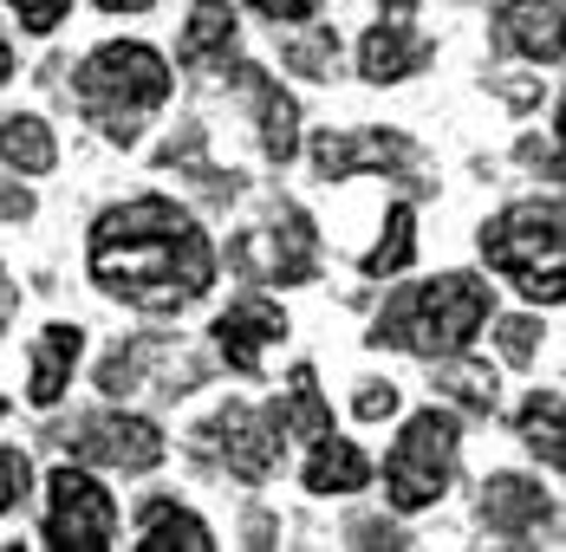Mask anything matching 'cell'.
Returning a JSON list of instances; mask_svg holds the SVG:
<instances>
[{
    "instance_id": "6da1fadb",
    "label": "cell",
    "mask_w": 566,
    "mask_h": 552,
    "mask_svg": "<svg viewBox=\"0 0 566 552\" xmlns=\"http://www.w3.org/2000/svg\"><path fill=\"white\" fill-rule=\"evenodd\" d=\"M92 279L137 312H182L216 286V247L170 195H130L92 221Z\"/></svg>"
},
{
    "instance_id": "7a4b0ae2",
    "label": "cell",
    "mask_w": 566,
    "mask_h": 552,
    "mask_svg": "<svg viewBox=\"0 0 566 552\" xmlns=\"http://www.w3.org/2000/svg\"><path fill=\"white\" fill-rule=\"evenodd\" d=\"M495 319V286L475 274H437L417 279V286H397L391 306L378 312V326L365 331L378 351L397 344V351H417V358H455L469 351L482 326Z\"/></svg>"
},
{
    "instance_id": "3957f363",
    "label": "cell",
    "mask_w": 566,
    "mask_h": 552,
    "mask_svg": "<svg viewBox=\"0 0 566 552\" xmlns=\"http://www.w3.org/2000/svg\"><path fill=\"white\" fill-rule=\"evenodd\" d=\"M170 85H176L170 59L157 53V46H144V40H105V46L85 53L78 78H72V98L98 124V137L137 144L144 124L170 105Z\"/></svg>"
},
{
    "instance_id": "277c9868",
    "label": "cell",
    "mask_w": 566,
    "mask_h": 552,
    "mask_svg": "<svg viewBox=\"0 0 566 552\" xmlns=\"http://www.w3.org/2000/svg\"><path fill=\"white\" fill-rule=\"evenodd\" d=\"M482 261L495 274H509L534 306H560L566 299V215L560 195H534V202H514L502 215L482 221Z\"/></svg>"
},
{
    "instance_id": "5b68a950",
    "label": "cell",
    "mask_w": 566,
    "mask_h": 552,
    "mask_svg": "<svg viewBox=\"0 0 566 552\" xmlns=\"http://www.w3.org/2000/svg\"><path fill=\"white\" fill-rule=\"evenodd\" d=\"M455 448H462V423L450 410H417L403 423V436L391 442L385 455V500L397 513H423L450 495L455 475Z\"/></svg>"
},
{
    "instance_id": "8992f818",
    "label": "cell",
    "mask_w": 566,
    "mask_h": 552,
    "mask_svg": "<svg viewBox=\"0 0 566 552\" xmlns=\"http://www.w3.org/2000/svg\"><path fill=\"white\" fill-rule=\"evenodd\" d=\"M46 546L59 552H105L117 546V500L92 468H53L46 475Z\"/></svg>"
},
{
    "instance_id": "52a82bcc",
    "label": "cell",
    "mask_w": 566,
    "mask_h": 552,
    "mask_svg": "<svg viewBox=\"0 0 566 552\" xmlns=\"http://www.w3.org/2000/svg\"><path fill=\"white\" fill-rule=\"evenodd\" d=\"M59 442H65V455H72V461H85V468H112V475H150V468L170 455L164 429H157L150 416H130V410L78 416Z\"/></svg>"
},
{
    "instance_id": "ba28073f",
    "label": "cell",
    "mask_w": 566,
    "mask_h": 552,
    "mask_svg": "<svg viewBox=\"0 0 566 552\" xmlns=\"http://www.w3.org/2000/svg\"><path fill=\"white\" fill-rule=\"evenodd\" d=\"M313 169L326 182H345L358 169H378V176H397L410 189H430V169H423V150L403 137V130H326L313 144Z\"/></svg>"
},
{
    "instance_id": "9c48e42d",
    "label": "cell",
    "mask_w": 566,
    "mask_h": 552,
    "mask_svg": "<svg viewBox=\"0 0 566 552\" xmlns=\"http://www.w3.org/2000/svg\"><path fill=\"white\" fill-rule=\"evenodd\" d=\"M234 267L261 286H306L319 274V241H313V221L300 209H281V221L254 227L234 241Z\"/></svg>"
},
{
    "instance_id": "30bf717a",
    "label": "cell",
    "mask_w": 566,
    "mask_h": 552,
    "mask_svg": "<svg viewBox=\"0 0 566 552\" xmlns=\"http://www.w3.org/2000/svg\"><path fill=\"white\" fill-rule=\"evenodd\" d=\"M202 442H216L228 461V475H241V481H268L274 475V461H281V429H274V416L268 410H248V403H228L222 416L209 423V429H196Z\"/></svg>"
},
{
    "instance_id": "8fae6325",
    "label": "cell",
    "mask_w": 566,
    "mask_h": 552,
    "mask_svg": "<svg viewBox=\"0 0 566 552\" xmlns=\"http://www.w3.org/2000/svg\"><path fill=\"white\" fill-rule=\"evenodd\" d=\"M423 65H430V40L410 26V0H391L385 20L358 40V72H365L371 85H397V78H410V72H423Z\"/></svg>"
},
{
    "instance_id": "7c38bea8",
    "label": "cell",
    "mask_w": 566,
    "mask_h": 552,
    "mask_svg": "<svg viewBox=\"0 0 566 552\" xmlns=\"http://www.w3.org/2000/svg\"><path fill=\"white\" fill-rule=\"evenodd\" d=\"M274 344H286V312L268 306V299H234L216 319V351L228 358V371H241V378H254Z\"/></svg>"
},
{
    "instance_id": "4fadbf2b",
    "label": "cell",
    "mask_w": 566,
    "mask_h": 552,
    "mask_svg": "<svg viewBox=\"0 0 566 552\" xmlns=\"http://www.w3.org/2000/svg\"><path fill=\"white\" fill-rule=\"evenodd\" d=\"M495 46L554 72V65H560V0H502V13H495Z\"/></svg>"
},
{
    "instance_id": "5bb4252c",
    "label": "cell",
    "mask_w": 566,
    "mask_h": 552,
    "mask_svg": "<svg viewBox=\"0 0 566 552\" xmlns=\"http://www.w3.org/2000/svg\"><path fill=\"white\" fill-rule=\"evenodd\" d=\"M541 520H554V495L527 475H489L482 481V527L502 540H527L541 533Z\"/></svg>"
},
{
    "instance_id": "9a60e30c",
    "label": "cell",
    "mask_w": 566,
    "mask_h": 552,
    "mask_svg": "<svg viewBox=\"0 0 566 552\" xmlns=\"http://www.w3.org/2000/svg\"><path fill=\"white\" fill-rule=\"evenodd\" d=\"M234 85L254 98V130H261L268 163H293V157H300V105L286 98L261 65H234Z\"/></svg>"
},
{
    "instance_id": "2e32d148",
    "label": "cell",
    "mask_w": 566,
    "mask_h": 552,
    "mask_svg": "<svg viewBox=\"0 0 566 552\" xmlns=\"http://www.w3.org/2000/svg\"><path fill=\"white\" fill-rule=\"evenodd\" d=\"M300 481H306V495L333 500V495H358L365 481H371V455L358 448V442L345 436H313V455H306V468H300Z\"/></svg>"
},
{
    "instance_id": "e0dca14e",
    "label": "cell",
    "mask_w": 566,
    "mask_h": 552,
    "mask_svg": "<svg viewBox=\"0 0 566 552\" xmlns=\"http://www.w3.org/2000/svg\"><path fill=\"white\" fill-rule=\"evenodd\" d=\"M130 546L137 552H216V533H209L202 513H189V507H176L170 495H157V500H144Z\"/></svg>"
},
{
    "instance_id": "ac0fdd59",
    "label": "cell",
    "mask_w": 566,
    "mask_h": 552,
    "mask_svg": "<svg viewBox=\"0 0 566 552\" xmlns=\"http://www.w3.org/2000/svg\"><path fill=\"white\" fill-rule=\"evenodd\" d=\"M78 351H85V331L78 326H46L33 338V378H27V403L33 410H53L72 371H78Z\"/></svg>"
},
{
    "instance_id": "d6986e66",
    "label": "cell",
    "mask_w": 566,
    "mask_h": 552,
    "mask_svg": "<svg viewBox=\"0 0 566 552\" xmlns=\"http://www.w3.org/2000/svg\"><path fill=\"white\" fill-rule=\"evenodd\" d=\"M234 40H241L234 7H228V0H196V7H189V26H182V40H176V59L196 65V72H209V65H228Z\"/></svg>"
},
{
    "instance_id": "ffe728a7",
    "label": "cell",
    "mask_w": 566,
    "mask_h": 552,
    "mask_svg": "<svg viewBox=\"0 0 566 552\" xmlns=\"http://www.w3.org/2000/svg\"><path fill=\"white\" fill-rule=\"evenodd\" d=\"M0 163L20 169V176H53V163H59L53 124H46V117H33V110L0 117Z\"/></svg>"
},
{
    "instance_id": "44dd1931",
    "label": "cell",
    "mask_w": 566,
    "mask_h": 552,
    "mask_svg": "<svg viewBox=\"0 0 566 552\" xmlns=\"http://www.w3.org/2000/svg\"><path fill=\"white\" fill-rule=\"evenodd\" d=\"M268 416H274V429H281V436H326V429H333V410H326L319 378H313L306 364L286 378V396L268 410Z\"/></svg>"
},
{
    "instance_id": "7402d4cb",
    "label": "cell",
    "mask_w": 566,
    "mask_h": 552,
    "mask_svg": "<svg viewBox=\"0 0 566 552\" xmlns=\"http://www.w3.org/2000/svg\"><path fill=\"white\" fill-rule=\"evenodd\" d=\"M521 442L547 461V475H560L566 468V442H560V390H534L527 403H521Z\"/></svg>"
},
{
    "instance_id": "603a6c76",
    "label": "cell",
    "mask_w": 566,
    "mask_h": 552,
    "mask_svg": "<svg viewBox=\"0 0 566 552\" xmlns=\"http://www.w3.org/2000/svg\"><path fill=\"white\" fill-rule=\"evenodd\" d=\"M430 364H437V390H443L450 403L475 410V416L495 410V371H489V364H469L462 351H455V358H430Z\"/></svg>"
},
{
    "instance_id": "cb8c5ba5",
    "label": "cell",
    "mask_w": 566,
    "mask_h": 552,
    "mask_svg": "<svg viewBox=\"0 0 566 552\" xmlns=\"http://www.w3.org/2000/svg\"><path fill=\"white\" fill-rule=\"evenodd\" d=\"M410 261H417V215H410V209H391L378 247H371L358 267H365V279H391V274H403Z\"/></svg>"
},
{
    "instance_id": "d4e9b609",
    "label": "cell",
    "mask_w": 566,
    "mask_h": 552,
    "mask_svg": "<svg viewBox=\"0 0 566 552\" xmlns=\"http://www.w3.org/2000/svg\"><path fill=\"white\" fill-rule=\"evenodd\" d=\"M281 59L300 72V78H333V72H339V33L300 20V33H286L281 40Z\"/></svg>"
},
{
    "instance_id": "484cf974",
    "label": "cell",
    "mask_w": 566,
    "mask_h": 552,
    "mask_svg": "<svg viewBox=\"0 0 566 552\" xmlns=\"http://www.w3.org/2000/svg\"><path fill=\"white\" fill-rule=\"evenodd\" d=\"M150 351H157L150 338H137V344H117L112 358L98 364V390H105V396H130V390L144 384V364H150Z\"/></svg>"
},
{
    "instance_id": "4316f807",
    "label": "cell",
    "mask_w": 566,
    "mask_h": 552,
    "mask_svg": "<svg viewBox=\"0 0 566 552\" xmlns=\"http://www.w3.org/2000/svg\"><path fill=\"white\" fill-rule=\"evenodd\" d=\"M495 344H502L509 364H534V358H541V319H534V312L502 319V326H495Z\"/></svg>"
},
{
    "instance_id": "83f0119b",
    "label": "cell",
    "mask_w": 566,
    "mask_h": 552,
    "mask_svg": "<svg viewBox=\"0 0 566 552\" xmlns=\"http://www.w3.org/2000/svg\"><path fill=\"white\" fill-rule=\"evenodd\" d=\"M27 495H33V461H27L20 448H0V520H7Z\"/></svg>"
},
{
    "instance_id": "f1b7e54d",
    "label": "cell",
    "mask_w": 566,
    "mask_h": 552,
    "mask_svg": "<svg viewBox=\"0 0 566 552\" xmlns=\"http://www.w3.org/2000/svg\"><path fill=\"white\" fill-rule=\"evenodd\" d=\"M7 7L20 13V26H27V33H53L59 20L72 13V0H7Z\"/></svg>"
},
{
    "instance_id": "f546056e",
    "label": "cell",
    "mask_w": 566,
    "mask_h": 552,
    "mask_svg": "<svg viewBox=\"0 0 566 552\" xmlns=\"http://www.w3.org/2000/svg\"><path fill=\"white\" fill-rule=\"evenodd\" d=\"M352 410H358V423H385V416H397V384H365Z\"/></svg>"
},
{
    "instance_id": "4dcf8cb0",
    "label": "cell",
    "mask_w": 566,
    "mask_h": 552,
    "mask_svg": "<svg viewBox=\"0 0 566 552\" xmlns=\"http://www.w3.org/2000/svg\"><path fill=\"white\" fill-rule=\"evenodd\" d=\"M261 20H274V26H300V20H313V7L319 0H248Z\"/></svg>"
},
{
    "instance_id": "1f68e13d",
    "label": "cell",
    "mask_w": 566,
    "mask_h": 552,
    "mask_svg": "<svg viewBox=\"0 0 566 552\" xmlns=\"http://www.w3.org/2000/svg\"><path fill=\"white\" fill-rule=\"evenodd\" d=\"M345 540H352V546H403V533L385 527V520H352V527H345Z\"/></svg>"
},
{
    "instance_id": "d6a6232c",
    "label": "cell",
    "mask_w": 566,
    "mask_h": 552,
    "mask_svg": "<svg viewBox=\"0 0 566 552\" xmlns=\"http://www.w3.org/2000/svg\"><path fill=\"white\" fill-rule=\"evenodd\" d=\"M0 221H33V195L7 176H0Z\"/></svg>"
},
{
    "instance_id": "836d02e7",
    "label": "cell",
    "mask_w": 566,
    "mask_h": 552,
    "mask_svg": "<svg viewBox=\"0 0 566 552\" xmlns=\"http://www.w3.org/2000/svg\"><path fill=\"white\" fill-rule=\"evenodd\" d=\"M105 13H144V7H157V0H98Z\"/></svg>"
},
{
    "instance_id": "e575fe53",
    "label": "cell",
    "mask_w": 566,
    "mask_h": 552,
    "mask_svg": "<svg viewBox=\"0 0 566 552\" xmlns=\"http://www.w3.org/2000/svg\"><path fill=\"white\" fill-rule=\"evenodd\" d=\"M7 78H13V46L0 40V85H7Z\"/></svg>"
},
{
    "instance_id": "d590c367",
    "label": "cell",
    "mask_w": 566,
    "mask_h": 552,
    "mask_svg": "<svg viewBox=\"0 0 566 552\" xmlns=\"http://www.w3.org/2000/svg\"><path fill=\"white\" fill-rule=\"evenodd\" d=\"M0 416H7V396H0Z\"/></svg>"
}]
</instances>
